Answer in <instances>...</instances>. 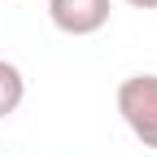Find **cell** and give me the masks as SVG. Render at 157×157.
<instances>
[{
    "mask_svg": "<svg viewBox=\"0 0 157 157\" xmlns=\"http://www.w3.org/2000/svg\"><path fill=\"white\" fill-rule=\"evenodd\" d=\"M118 113L144 148H157V74H131L118 83Z\"/></svg>",
    "mask_w": 157,
    "mask_h": 157,
    "instance_id": "1",
    "label": "cell"
},
{
    "mask_svg": "<svg viewBox=\"0 0 157 157\" xmlns=\"http://www.w3.org/2000/svg\"><path fill=\"white\" fill-rule=\"evenodd\" d=\"M48 17L66 35H96L109 26V0H48Z\"/></svg>",
    "mask_w": 157,
    "mask_h": 157,
    "instance_id": "2",
    "label": "cell"
},
{
    "mask_svg": "<svg viewBox=\"0 0 157 157\" xmlns=\"http://www.w3.org/2000/svg\"><path fill=\"white\" fill-rule=\"evenodd\" d=\"M22 101H26V78H22V70L0 57V118L17 113V109H22Z\"/></svg>",
    "mask_w": 157,
    "mask_h": 157,
    "instance_id": "3",
    "label": "cell"
},
{
    "mask_svg": "<svg viewBox=\"0 0 157 157\" xmlns=\"http://www.w3.org/2000/svg\"><path fill=\"white\" fill-rule=\"evenodd\" d=\"M131 9H157V0H127Z\"/></svg>",
    "mask_w": 157,
    "mask_h": 157,
    "instance_id": "4",
    "label": "cell"
}]
</instances>
